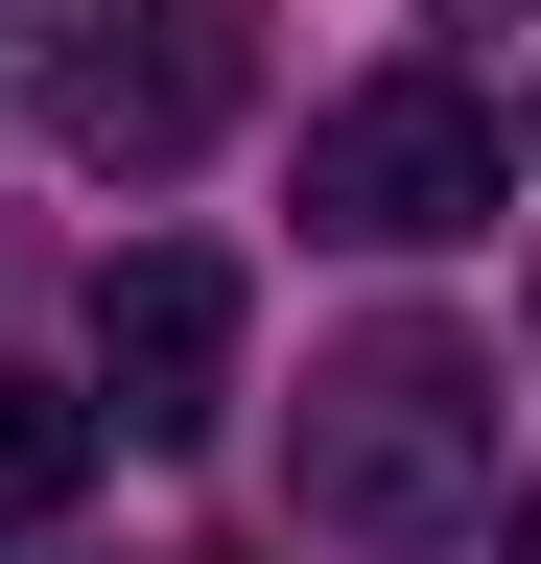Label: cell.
I'll use <instances>...</instances> for the list:
<instances>
[{
	"mask_svg": "<svg viewBox=\"0 0 541 564\" xmlns=\"http://www.w3.org/2000/svg\"><path fill=\"white\" fill-rule=\"evenodd\" d=\"M283 494H306V541H354V564L495 541V352H470V329H354V352H306Z\"/></svg>",
	"mask_w": 541,
	"mask_h": 564,
	"instance_id": "6da1fadb",
	"label": "cell"
},
{
	"mask_svg": "<svg viewBox=\"0 0 541 564\" xmlns=\"http://www.w3.org/2000/svg\"><path fill=\"white\" fill-rule=\"evenodd\" d=\"M236 95H259L236 0H72V24H47V141H72L95 188H165Z\"/></svg>",
	"mask_w": 541,
	"mask_h": 564,
	"instance_id": "7a4b0ae2",
	"label": "cell"
},
{
	"mask_svg": "<svg viewBox=\"0 0 541 564\" xmlns=\"http://www.w3.org/2000/svg\"><path fill=\"white\" fill-rule=\"evenodd\" d=\"M495 95L470 70H377V95H329L306 118V236H354V259H424V236H495Z\"/></svg>",
	"mask_w": 541,
	"mask_h": 564,
	"instance_id": "3957f363",
	"label": "cell"
},
{
	"mask_svg": "<svg viewBox=\"0 0 541 564\" xmlns=\"http://www.w3.org/2000/svg\"><path fill=\"white\" fill-rule=\"evenodd\" d=\"M95 423L118 447H213L236 423V259L213 236H142L95 282Z\"/></svg>",
	"mask_w": 541,
	"mask_h": 564,
	"instance_id": "277c9868",
	"label": "cell"
},
{
	"mask_svg": "<svg viewBox=\"0 0 541 564\" xmlns=\"http://www.w3.org/2000/svg\"><path fill=\"white\" fill-rule=\"evenodd\" d=\"M72 470H95V400H72V377H0V541L72 518Z\"/></svg>",
	"mask_w": 541,
	"mask_h": 564,
	"instance_id": "5b68a950",
	"label": "cell"
},
{
	"mask_svg": "<svg viewBox=\"0 0 541 564\" xmlns=\"http://www.w3.org/2000/svg\"><path fill=\"white\" fill-rule=\"evenodd\" d=\"M495 564H541V518H495Z\"/></svg>",
	"mask_w": 541,
	"mask_h": 564,
	"instance_id": "8992f818",
	"label": "cell"
},
{
	"mask_svg": "<svg viewBox=\"0 0 541 564\" xmlns=\"http://www.w3.org/2000/svg\"><path fill=\"white\" fill-rule=\"evenodd\" d=\"M518 141H541V118H518Z\"/></svg>",
	"mask_w": 541,
	"mask_h": 564,
	"instance_id": "52a82bcc",
	"label": "cell"
}]
</instances>
